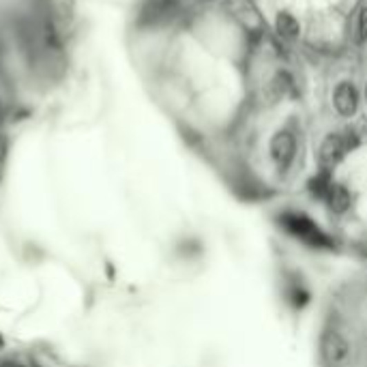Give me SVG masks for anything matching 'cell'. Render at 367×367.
I'll list each match as a JSON object with an SVG mask.
<instances>
[{
    "mask_svg": "<svg viewBox=\"0 0 367 367\" xmlns=\"http://www.w3.org/2000/svg\"><path fill=\"white\" fill-rule=\"evenodd\" d=\"M0 367H92L52 346L11 344L0 348Z\"/></svg>",
    "mask_w": 367,
    "mask_h": 367,
    "instance_id": "obj_1",
    "label": "cell"
},
{
    "mask_svg": "<svg viewBox=\"0 0 367 367\" xmlns=\"http://www.w3.org/2000/svg\"><path fill=\"white\" fill-rule=\"evenodd\" d=\"M277 221L290 237L303 241L309 247H316V249H331L333 247L331 237H326L324 230H320V226L314 219L303 215V212L286 210V212H281Z\"/></svg>",
    "mask_w": 367,
    "mask_h": 367,
    "instance_id": "obj_2",
    "label": "cell"
},
{
    "mask_svg": "<svg viewBox=\"0 0 367 367\" xmlns=\"http://www.w3.org/2000/svg\"><path fill=\"white\" fill-rule=\"evenodd\" d=\"M320 350H322V359L326 361V365L339 367L348 361V357H350V344H348V339L341 333L326 331L320 341Z\"/></svg>",
    "mask_w": 367,
    "mask_h": 367,
    "instance_id": "obj_3",
    "label": "cell"
},
{
    "mask_svg": "<svg viewBox=\"0 0 367 367\" xmlns=\"http://www.w3.org/2000/svg\"><path fill=\"white\" fill-rule=\"evenodd\" d=\"M295 152H297V140L290 131H279L273 142H270V155H273V161L277 163L279 170H288L295 161Z\"/></svg>",
    "mask_w": 367,
    "mask_h": 367,
    "instance_id": "obj_4",
    "label": "cell"
},
{
    "mask_svg": "<svg viewBox=\"0 0 367 367\" xmlns=\"http://www.w3.org/2000/svg\"><path fill=\"white\" fill-rule=\"evenodd\" d=\"M350 138H346V135H328L324 140L322 148H320V161L324 168H333L335 163H339L344 159V155L350 148Z\"/></svg>",
    "mask_w": 367,
    "mask_h": 367,
    "instance_id": "obj_5",
    "label": "cell"
},
{
    "mask_svg": "<svg viewBox=\"0 0 367 367\" xmlns=\"http://www.w3.org/2000/svg\"><path fill=\"white\" fill-rule=\"evenodd\" d=\"M333 101H335V108H337L339 114H344V116H353V114L357 112V106H359L357 88H355L353 84H348V82H341V84L335 88Z\"/></svg>",
    "mask_w": 367,
    "mask_h": 367,
    "instance_id": "obj_6",
    "label": "cell"
},
{
    "mask_svg": "<svg viewBox=\"0 0 367 367\" xmlns=\"http://www.w3.org/2000/svg\"><path fill=\"white\" fill-rule=\"evenodd\" d=\"M324 202L328 204V208L339 215V212L348 210V206H350V193H348L346 187L333 183V187H331V191H328V196H326Z\"/></svg>",
    "mask_w": 367,
    "mask_h": 367,
    "instance_id": "obj_7",
    "label": "cell"
},
{
    "mask_svg": "<svg viewBox=\"0 0 367 367\" xmlns=\"http://www.w3.org/2000/svg\"><path fill=\"white\" fill-rule=\"evenodd\" d=\"M307 187H309V193H312L314 198L326 200L328 191H331V187H333V181H331V177H328L326 172H322V174H316V177L309 181Z\"/></svg>",
    "mask_w": 367,
    "mask_h": 367,
    "instance_id": "obj_8",
    "label": "cell"
},
{
    "mask_svg": "<svg viewBox=\"0 0 367 367\" xmlns=\"http://www.w3.org/2000/svg\"><path fill=\"white\" fill-rule=\"evenodd\" d=\"M277 32L286 39H295L299 34V22L290 13H279L277 17Z\"/></svg>",
    "mask_w": 367,
    "mask_h": 367,
    "instance_id": "obj_9",
    "label": "cell"
},
{
    "mask_svg": "<svg viewBox=\"0 0 367 367\" xmlns=\"http://www.w3.org/2000/svg\"><path fill=\"white\" fill-rule=\"evenodd\" d=\"M307 292H305V288L301 286V284H292L290 286V290H288V299L292 301L297 307H301V305H305L307 303Z\"/></svg>",
    "mask_w": 367,
    "mask_h": 367,
    "instance_id": "obj_10",
    "label": "cell"
},
{
    "mask_svg": "<svg viewBox=\"0 0 367 367\" xmlns=\"http://www.w3.org/2000/svg\"><path fill=\"white\" fill-rule=\"evenodd\" d=\"M359 39H367V7L361 11L359 17Z\"/></svg>",
    "mask_w": 367,
    "mask_h": 367,
    "instance_id": "obj_11",
    "label": "cell"
}]
</instances>
